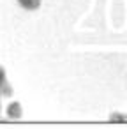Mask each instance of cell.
<instances>
[{
    "label": "cell",
    "mask_w": 127,
    "mask_h": 129,
    "mask_svg": "<svg viewBox=\"0 0 127 129\" xmlns=\"http://www.w3.org/2000/svg\"><path fill=\"white\" fill-rule=\"evenodd\" d=\"M18 2L25 7V9H37L39 7V4H41V0H18Z\"/></svg>",
    "instance_id": "obj_1"
},
{
    "label": "cell",
    "mask_w": 127,
    "mask_h": 129,
    "mask_svg": "<svg viewBox=\"0 0 127 129\" xmlns=\"http://www.w3.org/2000/svg\"><path fill=\"white\" fill-rule=\"evenodd\" d=\"M7 111H9V115H11V117H20V115H21V108H20V104H18V103H13V104L9 106V110H7Z\"/></svg>",
    "instance_id": "obj_2"
},
{
    "label": "cell",
    "mask_w": 127,
    "mask_h": 129,
    "mask_svg": "<svg viewBox=\"0 0 127 129\" xmlns=\"http://www.w3.org/2000/svg\"><path fill=\"white\" fill-rule=\"evenodd\" d=\"M123 118H125L123 115H113V117H111L109 120H123Z\"/></svg>",
    "instance_id": "obj_3"
}]
</instances>
